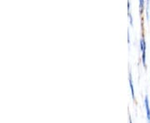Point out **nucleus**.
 Wrapping results in <instances>:
<instances>
[{"label": "nucleus", "instance_id": "f03ea898", "mask_svg": "<svg viewBox=\"0 0 150 123\" xmlns=\"http://www.w3.org/2000/svg\"><path fill=\"white\" fill-rule=\"evenodd\" d=\"M145 108H146V113H147V119H148V123H150V107H149V101L148 96H145L144 99Z\"/></svg>", "mask_w": 150, "mask_h": 123}, {"label": "nucleus", "instance_id": "423d86ee", "mask_svg": "<svg viewBox=\"0 0 150 123\" xmlns=\"http://www.w3.org/2000/svg\"><path fill=\"white\" fill-rule=\"evenodd\" d=\"M129 20H130V24L133 25V17L131 15V13L129 12Z\"/></svg>", "mask_w": 150, "mask_h": 123}, {"label": "nucleus", "instance_id": "20e7f679", "mask_svg": "<svg viewBox=\"0 0 150 123\" xmlns=\"http://www.w3.org/2000/svg\"><path fill=\"white\" fill-rule=\"evenodd\" d=\"M144 0H140V1H139L140 14H142V13H143V12H144Z\"/></svg>", "mask_w": 150, "mask_h": 123}, {"label": "nucleus", "instance_id": "39448f33", "mask_svg": "<svg viewBox=\"0 0 150 123\" xmlns=\"http://www.w3.org/2000/svg\"><path fill=\"white\" fill-rule=\"evenodd\" d=\"M149 2H147V8H146V13H147V18L149 19L150 18L149 14Z\"/></svg>", "mask_w": 150, "mask_h": 123}, {"label": "nucleus", "instance_id": "f257e3e1", "mask_svg": "<svg viewBox=\"0 0 150 123\" xmlns=\"http://www.w3.org/2000/svg\"><path fill=\"white\" fill-rule=\"evenodd\" d=\"M140 49L142 51V61H143V64L146 67V42H145V38L144 36L140 39Z\"/></svg>", "mask_w": 150, "mask_h": 123}, {"label": "nucleus", "instance_id": "0eeeda50", "mask_svg": "<svg viewBox=\"0 0 150 123\" xmlns=\"http://www.w3.org/2000/svg\"><path fill=\"white\" fill-rule=\"evenodd\" d=\"M128 43H130V34H129V30H128Z\"/></svg>", "mask_w": 150, "mask_h": 123}, {"label": "nucleus", "instance_id": "7ed1b4c3", "mask_svg": "<svg viewBox=\"0 0 150 123\" xmlns=\"http://www.w3.org/2000/svg\"><path fill=\"white\" fill-rule=\"evenodd\" d=\"M129 85L131 88V92H132V97L133 99H135V95H134V83H133V79H132V74L131 72L129 71Z\"/></svg>", "mask_w": 150, "mask_h": 123}]
</instances>
